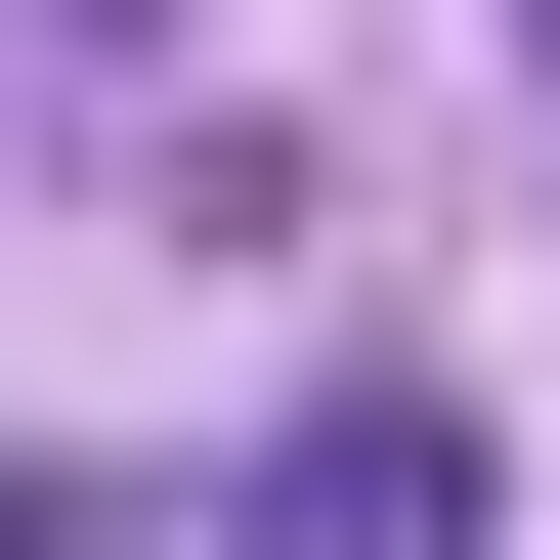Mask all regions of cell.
Here are the masks:
<instances>
[{
    "instance_id": "cell-1",
    "label": "cell",
    "mask_w": 560,
    "mask_h": 560,
    "mask_svg": "<svg viewBox=\"0 0 560 560\" xmlns=\"http://www.w3.org/2000/svg\"><path fill=\"white\" fill-rule=\"evenodd\" d=\"M259 560H475V431H431V388H302V475H259Z\"/></svg>"
},
{
    "instance_id": "cell-2",
    "label": "cell",
    "mask_w": 560,
    "mask_h": 560,
    "mask_svg": "<svg viewBox=\"0 0 560 560\" xmlns=\"http://www.w3.org/2000/svg\"><path fill=\"white\" fill-rule=\"evenodd\" d=\"M517 130H560V0H517Z\"/></svg>"
}]
</instances>
